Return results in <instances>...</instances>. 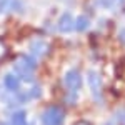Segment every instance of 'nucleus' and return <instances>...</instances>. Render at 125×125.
Wrapping results in <instances>:
<instances>
[{
    "mask_svg": "<svg viewBox=\"0 0 125 125\" xmlns=\"http://www.w3.org/2000/svg\"><path fill=\"white\" fill-rule=\"evenodd\" d=\"M98 5H100V7H104V9H112L114 0H98Z\"/></svg>",
    "mask_w": 125,
    "mask_h": 125,
    "instance_id": "10",
    "label": "nucleus"
},
{
    "mask_svg": "<svg viewBox=\"0 0 125 125\" xmlns=\"http://www.w3.org/2000/svg\"><path fill=\"white\" fill-rule=\"evenodd\" d=\"M57 27L62 33H68V32H72V30L75 29V20H73V17H72L70 12H63V13L60 15Z\"/></svg>",
    "mask_w": 125,
    "mask_h": 125,
    "instance_id": "4",
    "label": "nucleus"
},
{
    "mask_svg": "<svg viewBox=\"0 0 125 125\" xmlns=\"http://www.w3.org/2000/svg\"><path fill=\"white\" fill-rule=\"evenodd\" d=\"M88 85L92 88L94 97H95V98H100V95H102V78H100V75H98L97 72H94V70L88 72Z\"/></svg>",
    "mask_w": 125,
    "mask_h": 125,
    "instance_id": "5",
    "label": "nucleus"
},
{
    "mask_svg": "<svg viewBox=\"0 0 125 125\" xmlns=\"http://www.w3.org/2000/svg\"><path fill=\"white\" fill-rule=\"evenodd\" d=\"M118 122L122 125H125V110H120L118 112Z\"/></svg>",
    "mask_w": 125,
    "mask_h": 125,
    "instance_id": "12",
    "label": "nucleus"
},
{
    "mask_svg": "<svg viewBox=\"0 0 125 125\" xmlns=\"http://www.w3.org/2000/svg\"><path fill=\"white\" fill-rule=\"evenodd\" d=\"M63 120H65V112L57 105L45 108L42 114V124L43 125H62Z\"/></svg>",
    "mask_w": 125,
    "mask_h": 125,
    "instance_id": "2",
    "label": "nucleus"
},
{
    "mask_svg": "<svg viewBox=\"0 0 125 125\" xmlns=\"http://www.w3.org/2000/svg\"><path fill=\"white\" fill-rule=\"evenodd\" d=\"M48 50H50V47H48V43L45 42V40H33L32 43H30V52H32V55H35V57H45L48 53Z\"/></svg>",
    "mask_w": 125,
    "mask_h": 125,
    "instance_id": "6",
    "label": "nucleus"
},
{
    "mask_svg": "<svg viewBox=\"0 0 125 125\" xmlns=\"http://www.w3.org/2000/svg\"><path fill=\"white\" fill-rule=\"evenodd\" d=\"M10 122L13 125H27V114L23 110H19V112H13L12 114V118Z\"/></svg>",
    "mask_w": 125,
    "mask_h": 125,
    "instance_id": "8",
    "label": "nucleus"
},
{
    "mask_svg": "<svg viewBox=\"0 0 125 125\" xmlns=\"http://www.w3.org/2000/svg\"><path fill=\"white\" fill-rule=\"evenodd\" d=\"M117 2H120V3H124V2H125V0H117Z\"/></svg>",
    "mask_w": 125,
    "mask_h": 125,
    "instance_id": "15",
    "label": "nucleus"
},
{
    "mask_svg": "<svg viewBox=\"0 0 125 125\" xmlns=\"http://www.w3.org/2000/svg\"><path fill=\"white\" fill-rule=\"evenodd\" d=\"M77 125H88V124H87V122H78Z\"/></svg>",
    "mask_w": 125,
    "mask_h": 125,
    "instance_id": "14",
    "label": "nucleus"
},
{
    "mask_svg": "<svg viewBox=\"0 0 125 125\" xmlns=\"http://www.w3.org/2000/svg\"><path fill=\"white\" fill-rule=\"evenodd\" d=\"M3 85L7 87V90L12 92V94H17L20 88V78L15 75V73H7L3 77Z\"/></svg>",
    "mask_w": 125,
    "mask_h": 125,
    "instance_id": "7",
    "label": "nucleus"
},
{
    "mask_svg": "<svg viewBox=\"0 0 125 125\" xmlns=\"http://www.w3.org/2000/svg\"><path fill=\"white\" fill-rule=\"evenodd\" d=\"M37 67V62L35 58L30 57V55H22V57L15 62V75L22 77L23 80H32L33 78V70Z\"/></svg>",
    "mask_w": 125,
    "mask_h": 125,
    "instance_id": "1",
    "label": "nucleus"
},
{
    "mask_svg": "<svg viewBox=\"0 0 125 125\" xmlns=\"http://www.w3.org/2000/svg\"><path fill=\"white\" fill-rule=\"evenodd\" d=\"M118 40H120V43L125 45V29H120V32H118Z\"/></svg>",
    "mask_w": 125,
    "mask_h": 125,
    "instance_id": "11",
    "label": "nucleus"
},
{
    "mask_svg": "<svg viewBox=\"0 0 125 125\" xmlns=\"http://www.w3.org/2000/svg\"><path fill=\"white\" fill-rule=\"evenodd\" d=\"M88 25H90V20H88L87 15L77 17V20H75V30H77V32H85V30L88 29Z\"/></svg>",
    "mask_w": 125,
    "mask_h": 125,
    "instance_id": "9",
    "label": "nucleus"
},
{
    "mask_svg": "<svg viewBox=\"0 0 125 125\" xmlns=\"http://www.w3.org/2000/svg\"><path fill=\"white\" fill-rule=\"evenodd\" d=\"M0 125H13L12 122H0Z\"/></svg>",
    "mask_w": 125,
    "mask_h": 125,
    "instance_id": "13",
    "label": "nucleus"
},
{
    "mask_svg": "<svg viewBox=\"0 0 125 125\" xmlns=\"http://www.w3.org/2000/svg\"><path fill=\"white\" fill-rule=\"evenodd\" d=\"M63 83H65V87L68 88V92L75 94L78 88L82 87V75H80V72L75 70V68L68 70L67 73L63 75Z\"/></svg>",
    "mask_w": 125,
    "mask_h": 125,
    "instance_id": "3",
    "label": "nucleus"
}]
</instances>
